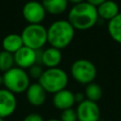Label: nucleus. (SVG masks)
<instances>
[{
    "mask_svg": "<svg viewBox=\"0 0 121 121\" xmlns=\"http://www.w3.org/2000/svg\"><path fill=\"white\" fill-rule=\"evenodd\" d=\"M69 23L76 30H88L94 27L98 20L96 7L84 1L82 3L72 6L68 11Z\"/></svg>",
    "mask_w": 121,
    "mask_h": 121,
    "instance_id": "obj_1",
    "label": "nucleus"
},
{
    "mask_svg": "<svg viewBox=\"0 0 121 121\" xmlns=\"http://www.w3.org/2000/svg\"><path fill=\"white\" fill-rule=\"evenodd\" d=\"M75 32L76 29L68 20H57L47 27V43L52 47L64 49L74 40Z\"/></svg>",
    "mask_w": 121,
    "mask_h": 121,
    "instance_id": "obj_2",
    "label": "nucleus"
},
{
    "mask_svg": "<svg viewBox=\"0 0 121 121\" xmlns=\"http://www.w3.org/2000/svg\"><path fill=\"white\" fill-rule=\"evenodd\" d=\"M38 82L47 94L49 93L54 95L63 89H66L68 84V75L60 67L46 68L43 70V73Z\"/></svg>",
    "mask_w": 121,
    "mask_h": 121,
    "instance_id": "obj_3",
    "label": "nucleus"
},
{
    "mask_svg": "<svg viewBox=\"0 0 121 121\" xmlns=\"http://www.w3.org/2000/svg\"><path fill=\"white\" fill-rule=\"evenodd\" d=\"M3 79L4 88L8 89L14 95L26 93L30 85V78L27 72L17 66L3 73Z\"/></svg>",
    "mask_w": 121,
    "mask_h": 121,
    "instance_id": "obj_4",
    "label": "nucleus"
},
{
    "mask_svg": "<svg viewBox=\"0 0 121 121\" xmlns=\"http://www.w3.org/2000/svg\"><path fill=\"white\" fill-rule=\"evenodd\" d=\"M21 37L25 46L40 50L47 43V28L42 24H28L22 30Z\"/></svg>",
    "mask_w": 121,
    "mask_h": 121,
    "instance_id": "obj_5",
    "label": "nucleus"
},
{
    "mask_svg": "<svg viewBox=\"0 0 121 121\" xmlns=\"http://www.w3.org/2000/svg\"><path fill=\"white\" fill-rule=\"evenodd\" d=\"M72 78L78 83L87 85L94 82L96 78V67L89 60L78 59L76 60L70 68Z\"/></svg>",
    "mask_w": 121,
    "mask_h": 121,
    "instance_id": "obj_6",
    "label": "nucleus"
},
{
    "mask_svg": "<svg viewBox=\"0 0 121 121\" xmlns=\"http://www.w3.org/2000/svg\"><path fill=\"white\" fill-rule=\"evenodd\" d=\"M46 14L42 2L36 0L26 2L22 9V15L28 24H42Z\"/></svg>",
    "mask_w": 121,
    "mask_h": 121,
    "instance_id": "obj_7",
    "label": "nucleus"
},
{
    "mask_svg": "<svg viewBox=\"0 0 121 121\" xmlns=\"http://www.w3.org/2000/svg\"><path fill=\"white\" fill-rule=\"evenodd\" d=\"M78 121H99L100 109L96 102L85 99L78 103L76 109Z\"/></svg>",
    "mask_w": 121,
    "mask_h": 121,
    "instance_id": "obj_8",
    "label": "nucleus"
},
{
    "mask_svg": "<svg viewBox=\"0 0 121 121\" xmlns=\"http://www.w3.org/2000/svg\"><path fill=\"white\" fill-rule=\"evenodd\" d=\"M15 66L27 70L32 65L37 63V50L31 49L27 46L21 47L13 54Z\"/></svg>",
    "mask_w": 121,
    "mask_h": 121,
    "instance_id": "obj_9",
    "label": "nucleus"
},
{
    "mask_svg": "<svg viewBox=\"0 0 121 121\" xmlns=\"http://www.w3.org/2000/svg\"><path fill=\"white\" fill-rule=\"evenodd\" d=\"M17 108L16 95L6 88H0V117L7 118L14 113Z\"/></svg>",
    "mask_w": 121,
    "mask_h": 121,
    "instance_id": "obj_10",
    "label": "nucleus"
},
{
    "mask_svg": "<svg viewBox=\"0 0 121 121\" xmlns=\"http://www.w3.org/2000/svg\"><path fill=\"white\" fill-rule=\"evenodd\" d=\"M46 95L47 93L39 82L30 83L27 90L26 91L27 102L34 107H40L43 105L46 100Z\"/></svg>",
    "mask_w": 121,
    "mask_h": 121,
    "instance_id": "obj_11",
    "label": "nucleus"
},
{
    "mask_svg": "<svg viewBox=\"0 0 121 121\" xmlns=\"http://www.w3.org/2000/svg\"><path fill=\"white\" fill-rule=\"evenodd\" d=\"M52 103L54 107L60 111L73 108V106L76 104L75 93L68 89H63L53 95Z\"/></svg>",
    "mask_w": 121,
    "mask_h": 121,
    "instance_id": "obj_12",
    "label": "nucleus"
},
{
    "mask_svg": "<svg viewBox=\"0 0 121 121\" xmlns=\"http://www.w3.org/2000/svg\"><path fill=\"white\" fill-rule=\"evenodd\" d=\"M61 60H62L61 50L52 46H49L45 49H42L41 65H43L46 68H55V67H59Z\"/></svg>",
    "mask_w": 121,
    "mask_h": 121,
    "instance_id": "obj_13",
    "label": "nucleus"
},
{
    "mask_svg": "<svg viewBox=\"0 0 121 121\" xmlns=\"http://www.w3.org/2000/svg\"><path fill=\"white\" fill-rule=\"evenodd\" d=\"M96 9H97L99 19L107 22L111 21L120 13L117 3L112 0H106L105 2L100 4L98 7H96Z\"/></svg>",
    "mask_w": 121,
    "mask_h": 121,
    "instance_id": "obj_14",
    "label": "nucleus"
},
{
    "mask_svg": "<svg viewBox=\"0 0 121 121\" xmlns=\"http://www.w3.org/2000/svg\"><path fill=\"white\" fill-rule=\"evenodd\" d=\"M24 46V43L21 37V34L9 33L6 35L2 40V48L3 50L14 54L21 47Z\"/></svg>",
    "mask_w": 121,
    "mask_h": 121,
    "instance_id": "obj_15",
    "label": "nucleus"
},
{
    "mask_svg": "<svg viewBox=\"0 0 121 121\" xmlns=\"http://www.w3.org/2000/svg\"><path fill=\"white\" fill-rule=\"evenodd\" d=\"M42 4L46 13L51 15H60L68 9V0H42Z\"/></svg>",
    "mask_w": 121,
    "mask_h": 121,
    "instance_id": "obj_16",
    "label": "nucleus"
},
{
    "mask_svg": "<svg viewBox=\"0 0 121 121\" xmlns=\"http://www.w3.org/2000/svg\"><path fill=\"white\" fill-rule=\"evenodd\" d=\"M107 29L111 38L121 44V12L108 22Z\"/></svg>",
    "mask_w": 121,
    "mask_h": 121,
    "instance_id": "obj_17",
    "label": "nucleus"
},
{
    "mask_svg": "<svg viewBox=\"0 0 121 121\" xmlns=\"http://www.w3.org/2000/svg\"><path fill=\"white\" fill-rule=\"evenodd\" d=\"M84 95H85L86 99L94 101V102H97L98 100L101 99L103 95V91L99 84L95 82H92L86 85L85 90H84Z\"/></svg>",
    "mask_w": 121,
    "mask_h": 121,
    "instance_id": "obj_18",
    "label": "nucleus"
},
{
    "mask_svg": "<svg viewBox=\"0 0 121 121\" xmlns=\"http://www.w3.org/2000/svg\"><path fill=\"white\" fill-rule=\"evenodd\" d=\"M15 66L13 54L2 50L0 52V71L5 73Z\"/></svg>",
    "mask_w": 121,
    "mask_h": 121,
    "instance_id": "obj_19",
    "label": "nucleus"
},
{
    "mask_svg": "<svg viewBox=\"0 0 121 121\" xmlns=\"http://www.w3.org/2000/svg\"><path fill=\"white\" fill-rule=\"evenodd\" d=\"M60 120V121H78V116H77L76 109L70 108V109L61 111Z\"/></svg>",
    "mask_w": 121,
    "mask_h": 121,
    "instance_id": "obj_20",
    "label": "nucleus"
},
{
    "mask_svg": "<svg viewBox=\"0 0 121 121\" xmlns=\"http://www.w3.org/2000/svg\"><path fill=\"white\" fill-rule=\"evenodd\" d=\"M26 72H27V74H28V76H29L30 78L39 80V78H41V76L43 73V69L42 65L36 63V64L32 65L30 68H28Z\"/></svg>",
    "mask_w": 121,
    "mask_h": 121,
    "instance_id": "obj_21",
    "label": "nucleus"
},
{
    "mask_svg": "<svg viewBox=\"0 0 121 121\" xmlns=\"http://www.w3.org/2000/svg\"><path fill=\"white\" fill-rule=\"evenodd\" d=\"M23 121H44V120L41 114L36 113V112H32V113H29L26 116H25Z\"/></svg>",
    "mask_w": 121,
    "mask_h": 121,
    "instance_id": "obj_22",
    "label": "nucleus"
},
{
    "mask_svg": "<svg viewBox=\"0 0 121 121\" xmlns=\"http://www.w3.org/2000/svg\"><path fill=\"white\" fill-rule=\"evenodd\" d=\"M86 97H85V95L84 93L82 92H78V93H75V100H76V103H80L82 102L83 100H85Z\"/></svg>",
    "mask_w": 121,
    "mask_h": 121,
    "instance_id": "obj_23",
    "label": "nucleus"
},
{
    "mask_svg": "<svg viewBox=\"0 0 121 121\" xmlns=\"http://www.w3.org/2000/svg\"><path fill=\"white\" fill-rule=\"evenodd\" d=\"M86 2H88L89 4L95 6V7H98L100 4H102L103 2H105L106 0H85Z\"/></svg>",
    "mask_w": 121,
    "mask_h": 121,
    "instance_id": "obj_24",
    "label": "nucleus"
},
{
    "mask_svg": "<svg viewBox=\"0 0 121 121\" xmlns=\"http://www.w3.org/2000/svg\"><path fill=\"white\" fill-rule=\"evenodd\" d=\"M84 1H85V0H68V3H69V4H72V5L74 6V5L82 3V2H84Z\"/></svg>",
    "mask_w": 121,
    "mask_h": 121,
    "instance_id": "obj_25",
    "label": "nucleus"
},
{
    "mask_svg": "<svg viewBox=\"0 0 121 121\" xmlns=\"http://www.w3.org/2000/svg\"><path fill=\"white\" fill-rule=\"evenodd\" d=\"M4 85V79H3V75H0V86Z\"/></svg>",
    "mask_w": 121,
    "mask_h": 121,
    "instance_id": "obj_26",
    "label": "nucleus"
},
{
    "mask_svg": "<svg viewBox=\"0 0 121 121\" xmlns=\"http://www.w3.org/2000/svg\"><path fill=\"white\" fill-rule=\"evenodd\" d=\"M46 121H60V119H57V118H51V119H48Z\"/></svg>",
    "mask_w": 121,
    "mask_h": 121,
    "instance_id": "obj_27",
    "label": "nucleus"
},
{
    "mask_svg": "<svg viewBox=\"0 0 121 121\" xmlns=\"http://www.w3.org/2000/svg\"><path fill=\"white\" fill-rule=\"evenodd\" d=\"M0 121H5V119H4V118H1V117H0Z\"/></svg>",
    "mask_w": 121,
    "mask_h": 121,
    "instance_id": "obj_28",
    "label": "nucleus"
}]
</instances>
